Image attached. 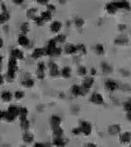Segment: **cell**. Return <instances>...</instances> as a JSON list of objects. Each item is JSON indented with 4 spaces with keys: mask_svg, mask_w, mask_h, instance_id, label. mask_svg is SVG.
I'll return each mask as SVG.
<instances>
[{
    "mask_svg": "<svg viewBox=\"0 0 131 147\" xmlns=\"http://www.w3.org/2000/svg\"><path fill=\"white\" fill-rule=\"evenodd\" d=\"M18 69L17 64V59L11 57L8 61V77L9 80L13 79L15 77V73Z\"/></svg>",
    "mask_w": 131,
    "mask_h": 147,
    "instance_id": "obj_1",
    "label": "cell"
},
{
    "mask_svg": "<svg viewBox=\"0 0 131 147\" xmlns=\"http://www.w3.org/2000/svg\"><path fill=\"white\" fill-rule=\"evenodd\" d=\"M93 82H94V80H93L92 77H87L86 79H84L82 85H81V88H82V93H83V95H85L86 93H88L89 89H90L91 86L93 85Z\"/></svg>",
    "mask_w": 131,
    "mask_h": 147,
    "instance_id": "obj_2",
    "label": "cell"
},
{
    "mask_svg": "<svg viewBox=\"0 0 131 147\" xmlns=\"http://www.w3.org/2000/svg\"><path fill=\"white\" fill-rule=\"evenodd\" d=\"M55 49H57V41H55L54 39L50 40V41L48 42V45H47V48H46V50H45V53L48 55L54 56Z\"/></svg>",
    "mask_w": 131,
    "mask_h": 147,
    "instance_id": "obj_3",
    "label": "cell"
},
{
    "mask_svg": "<svg viewBox=\"0 0 131 147\" xmlns=\"http://www.w3.org/2000/svg\"><path fill=\"white\" fill-rule=\"evenodd\" d=\"M81 132L84 135H90L91 132V125L88 121H81Z\"/></svg>",
    "mask_w": 131,
    "mask_h": 147,
    "instance_id": "obj_4",
    "label": "cell"
},
{
    "mask_svg": "<svg viewBox=\"0 0 131 147\" xmlns=\"http://www.w3.org/2000/svg\"><path fill=\"white\" fill-rule=\"evenodd\" d=\"M114 4L115 5V7L117 9H127V10H129L130 9V4L126 1V0H119V1H115L114 2Z\"/></svg>",
    "mask_w": 131,
    "mask_h": 147,
    "instance_id": "obj_5",
    "label": "cell"
},
{
    "mask_svg": "<svg viewBox=\"0 0 131 147\" xmlns=\"http://www.w3.org/2000/svg\"><path fill=\"white\" fill-rule=\"evenodd\" d=\"M90 100L91 101L92 103L94 104H102L104 103V98H102V96L99 93H93L91 96Z\"/></svg>",
    "mask_w": 131,
    "mask_h": 147,
    "instance_id": "obj_6",
    "label": "cell"
},
{
    "mask_svg": "<svg viewBox=\"0 0 131 147\" xmlns=\"http://www.w3.org/2000/svg\"><path fill=\"white\" fill-rule=\"evenodd\" d=\"M105 87L109 91H115L118 88V84L115 80H106L105 81Z\"/></svg>",
    "mask_w": 131,
    "mask_h": 147,
    "instance_id": "obj_7",
    "label": "cell"
},
{
    "mask_svg": "<svg viewBox=\"0 0 131 147\" xmlns=\"http://www.w3.org/2000/svg\"><path fill=\"white\" fill-rule=\"evenodd\" d=\"M49 70H50V75L52 76H57L59 75L58 66L54 62H49Z\"/></svg>",
    "mask_w": 131,
    "mask_h": 147,
    "instance_id": "obj_8",
    "label": "cell"
},
{
    "mask_svg": "<svg viewBox=\"0 0 131 147\" xmlns=\"http://www.w3.org/2000/svg\"><path fill=\"white\" fill-rule=\"evenodd\" d=\"M44 69H45V66H44V63H39L38 64V68H37V77L39 78V79H44Z\"/></svg>",
    "mask_w": 131,
    "mask_h": 147,
    "instance_id": "obj_9",
    "label": "cell"
},
{
    "mask_svg": "<svg viewBox=\"0 0 131 147\" xmlns=\"http://www.w3.org/2000/svg\"><path fill=\"white\" fill-rule=\"evenodd\" d=\"M121 131V127L117 124H114V125H111L108 128V132L109 134L111 135H116V134H119Z\"/></svg>",
    "mask_w": 131,
    "mask_h": 147,
    "instance_id": "obj_10",
    "label": "cell"
},
{
    "mask_svg": "<svg viewBox=\"0 0 131 147\" xmlns=\"http://www.w3.org/2000/svg\"><path fill=\"white\" fill-rule=\"evenodd\" d=\"M119 139H120V142H123V144H128V142H129L131 141V132L126 131V132L122 133V134L120 135Z\"/></svg>",
    "mask_w": 131,
    "mask_h": 147,
    "instance_id": "obj_11",
    "label": "cell"
},
{
    "mask_svg": "<svg viewBox=\"0 0 131 147\" xmlns=\"http://www.w3.org/2000/svg\"><path fill=\"white\" fill-rule=\"evenodd\" d=\"M11 57L15 58V59H23L24 58V54L21 52L20 50L18 49H14L11 51Z\"/></svg>",
    "mask_w": 131,
    "mask_h": 147,
    "instance_id": "obj_12",
    "label": "cell"
},
{
    "mask_svg": "<svg viewBox=\"0 0 131 147\" xmlns=\"http://www.w3.org/2000/svg\"><path fill=\"white\" fill-rule=\"evenodd\" d=\"M102 70L104 75H109V74L113 72V68H112V66L107 63H102Z\"/></svg>",
    "mask_w": 131,
    "mask_h": 147,
    "instance_id": "obj_13",
    "label": "cell"
},
{
    "mask_svg": "<svg viewBox=\"0 0 131 147\" xmlns=\"http://www.w3.org/2000/svg\"><path fill=\"white\" fill-rule=\"evenodd\" d=\"M61 28H62V24H61V22H59V21H54L50 26V29L53 32H58L61 30Z\"/></svg>",
    "mask_w": 131,
    "mask_h": 147,
    "instance_id": "obj_14",
    "label": "cell"
},
{
    "mask_svg": "<svg viewBox=\"0 0 131 147\" xmlns=\"http://www.w3.org/2000/svg\"><path fill=\"white\" fill-rule=\"evenodd\" d=\"M71 91H72V94H73L74 96H83L81 86L74 85V86H72Z\"/></svg>",
    "mask_w": 131,
    "mask_h": 147,
    "instance_id": "obj_15",
    "label": "cell"
},
{
    "mask_svg": "<svg viewBox=\"0 0 131 147\" xmlns=\"http://www.w3.org/2000/svg\"><path fill=\"white\" fill-rule=\"evenodd\" d=\"M106 10H107V12L108 13H110V14H115V13H116V11L118 10L117 8H116V7H115V5L114 4V2H111V3H108L106 5Z\"/></svg>",
    "mask_w": 131,
    "mask_h": 147,
    "instance_id": "obj_16",
    "label": "cell"
},
{
    "mask_svg": "<svg viewBox=\"0 0 131 147\" xmlns=\"http://www.w3.org/2000/svg\"><path fill=\"white\" fill-rule=\"evenodd\" d=\"M44 52H45V50L42 49V48H37L33 51V53L31 54V57L33 59H37V58L41 57L42 55L44 53Z\"/></svg>",
    "mask_w": 131,
    "mask_h": 147,
    "instance_id": "obj_17",
    "label": "cell"
},
{
    "mask_svg": "<svg viewBox=\"0 0 131 147\" xmlns=\"http://www.w3.org/2000/svg\"><path fill=\"white\" fill-rule=\"evenodd\" d=\"M60 123H61V119L58 116H57V115L52 116V118H51V125H52V128L59 126Z\"/></svg>",
    "mask_w": 131,
    "mask_h": 147,
    "instance_id": "obj_18",
    "label": "cell"
},
{
    "mask_svg": "<svg viewBox=\"0 0 131 147\" xmlns=\"http://www.w3.org/2000/svg\"><path fill=\"white\" fill-rule=\"evenodd\" d=\"M65 52L68 54H73L75 53H77L76 46H74L73 44H67L65 47Z\"/></svg>",
    "mask_w": 131,
    "mask_h": 147,
    "instance_id": "obj_19",
    "label": "cell"
},
{
    "mask_svg": "<svg viewBox=\"0 0 131 147\" xmlns=\"http://www.w3.org/2000/svg\"><path fill=\"white\" fill-rule=\"evenodd\" d=\"M18 42L21 46H27L29 44V39H28L24 34H22V35H20V37H18Z\"/></svg>",
    "mask_w": 131,
    "mask_h": 147,
    "instance_id": "obj_20",
    "label": "cell"
},
{
    "mask_svg": "<svg viewBox=\"0 0 131 147\" xmlns=\"http://www.w3.org/2000/svg\"><path fill=\"white\" fill-rule=\"evenodd\" d=\"M128 39L127 38L126 36H119L117 37V38L115 39V44H118V45H123V44H126V43H128Z\"/></svg>",
    "mask_w": 131,
    "mask_h": 147,
    "instance_id": "obj_21",
    "label": "cell"
},
{
    "mask_svg": "<svg viewBox=\"0 0 131 147\" xmlns=\"http://www.w3.org/2000/svg\"><path fill=\"white\" fill-rule=\"evenodd\" d=\"M7 111L10 114L11 116H13L14 118H16V117H18V108H17L16 106H10Z\"/></svg>",
    "mask_w": 131,
    "mask_h": 147,
    "instance_id": "obj_22",
    "label": "cell"
},
{
    "mask_svg": "<svg viewBox=\"0 0 131 147\" xmlns=\"http://www.w3.org/2000/svg\"><path fill=\"white\" fill-rule=\"evenodd\" d=\"M27 115H28V110H27L26 108H20V109H18V116L20 117V121H21V119H27Z\"/></svg>",
    "mask_w": 131,
    "mask_h": 147,
    "instance_id": "obj_23",
    "label": "cell"
},
{
    "mask_svg": "<svg viewBox=\"0 0 131 147\" xmlns=\"http://www.w3.org/2000/svg\"><path fill=\"white\" fill-rule=\"evenodd\" d=\"M1 98H2V99L4 101L8 102V101H10L11 98H12V94L9 91H4V92H2V94H1Z\"/></svg>",
    "mask_w": 131,
    "mask_h": 147,
    "instance_id": "obj_24",
    "label": "cell"
},
{
    "mask_svg": "<svg viewBox=\"0 0 131 147\" xmlns=\"http://www.w3.org/2000/svg\"><path fill=\"white\" fill-rule=\"evenodd\" d=\"M22 85L26 86V87H31L32 86L34 85V81L31 79L30 77H27L25 79H23L22 81Z\"/></svg>",
    "mask_w": 131,
    "mask_h": 147,
    "instance_id": "obj_25",
    "label": "cell"
},
{
    "mask_svg": "<svg viewBox=\"0 0 131 147\" xmlns=\"http://www.w3.org/2000/svg\"><path fill=\"white\" fill-rule=\"evenodd\" d=\"M61 74H62V76L63 77H65V78H69L70 76H71V69H70L69 67H68V66H66V67H64L62 69Z\"/></svg>",
    "mask_w": 131,
    "mask_h": 147,
    "instance_id": "obj_26",
    "label": "cell"
},
{
    "mask_svg": "<svg viewBox=\"0 0 131 147\" xmlns=\"http://www.w3.org/2000/svg\"><path fill=\"white\" fill-rule=\"evenodd\" d=\"M43 20H44V21H48V20H50L51 18H52V13H51L50 11H44V12H43L41 14V16H40Z\"/></svg>",
    "mask_w": 131,
    "mask_h": 147,
    "instance_id": "obj_27",
    "label": "cell"
},
{
    "mask_svg": "<svg viewBox=\"0 0 131 147\" xmlns=\"http://www.w3.org/2000/svg\"><path fill=\"white\" fill-rule=\"evenodd\" d=\"M9 18V14L6 11H3L1 14H0V24H2V23L6 22L8 20Z\"/></svg>",
    "mask_w": 131,
    "mask_h": 147,
    "instance_id": "obj_28",
    "label": "cell"
},
{
    "mask_svg": "<svg viewBox=\"0 0 131 147\" xmlns=\"http://www.w3.org/2000/svg\"><path fill=\"white\" fill-rule=\"evenodd\" d=\"M53 130H54V135L55 137H62V135H63V130L61 129V127H60V126L54 127Z\"/></svg>",
    "mask_w": 131,
    "mask_h": 147,
    "instance_id": "obj_29",
    "label": "cell"
},
{
    "mask_svg": "<svg viewBox=\"0 0 131 147\" xmlns=\"http://www.w3.org/2000/svg\"><path fill=\"white\" fill-rule=\"evenodd\" d=\"M33 140V135L31 134L30 132H26L24 133V135H23V141L25 142H28V144H30V142H32Z\"/></svg>",
    "mask_w": 131,
    "mask_h": 147,
    "instance_id": "obj_30",
    "label": "cell"
},
{
    "mask_svg": "<svg viewBox=\"0 0 131 147\" xmlns=\"http://www.w3.org/2000/svg\"><path fill=\"white\" fill-rule=\"evenodd\" d=\"M20 127L22 128V130L27 131L28 129H29V127H30V122H29V121H28L27 119H21V121H20Z\"/></svg>",
    "mask_w": 131,
    "mask_h": 147,
    "instance_id": "obj_31",
    "label": "cell"
},
{
    "mask_svg": "<svg viewBox=\"0 0 131 147\" xmlns=\"http://www.w3.org/2000/svg\"><path fill=\"white\" fill-rule=\"evenodd\" d=\"M54 145H57V146H64L65 145V142L61 137H55V140L53 142Z\"/></svg>",
    "mask_w": 131,
    "mask_h": 147,
    "instance_id": "obj_32",
    "label": "cell"
},
{
    "mask_svg": "<svg viewBox=\"0 0 131 147\" xmlns=\"http://www.w3.org/2000/svg\"><path fill=\"white\" fill-rule=\"evenodd\" d=\"M76 49H77V52L81 53V54L86 53V48L83 44H78V46H76Z\"/></svg>",
    "mask_w": 131,
    "mask_h": 147,
    "instance_id": "obj_33",
    "label": "cell"
},
{
    "mask_svg": "<svg viewBox=\"0 0 131 147\" xmlns=\"http://www.w3.org/2000/svg\"><path fill=\"white\" fill-rule=\"evenodd\" d=\"M95 51H96V53L98 54H102L104 52V46H102V44H97L95 46Z\"/></svg>",
    "mask_w": 131,
    "mask_h": 147,
    "instance_id": "obj_34",
    "label": "cell"
},
{
    "mask_svg": "<svg viewBox=\"0 0 131 147\" xmlns=\"http://www.w3.org/2000/svg\"><path fill=\"white\" fill-rule=\"evenodd\" d=\"M35 14H36V9L32 8V9H30V10L27 12V16L29 18H35Z\"/></svg>",
    "mask_w": 131,
    "mask_h": 147,
    "instance_id": "obj_35",
    "label": "cell"
},
{
    "mask_svg": "<svg viewBox=\"0 0 131 147\" xmlns=\"http://www.w3.org/2000/svg\"><path fill=\"white\" fill-rule=\"evenodd\" d=\"M57 42H64L66 40V36L65 35H58L57 37H55L54 39Z\"/></svg>",
    "mask_w": 131,
    "mask_h": 147,
    "instance_id": "obj_36",
    "label": "cell"
},
{
    "mask_svg": "<svg viewBox=\"0 0 131 147\" xmlns=\"http://www.w3.org/2000/svg\"><path fill=\"white\" fill-rule=\"evenodd\" d=\"M75 24H76L77 27L81 28V27L84 24V20H82V18H76V20H75Z\"/></svg>",
    "mask_w": 131,
    "mask_h": 147,
    "instance_id": "obj_37",
    "label": "cell"
},
{
    "mask_svg": "<svg viewBox=\"0 0 131 147\" xmlns=\"http://www.w3.org/2000/svg\"><path fill=\"white\" fill-rule=\"evenodd\" d=\"M34 20H35V22H36V24L37 25H39V26H42L44 24V20L41 17H35L34 18Z\"/></svg>",
    "mask_w": 131,
    "mask_h": 147,
    "instance_id": "obj_38",
    "label": "cell"
},
{
    "mask_svg": "<svg viewBox=\"0 0 131 147\" xmlns=\"http://www.w3.org/2000/svg\"><path fill=\"white\" fill-rule=\"evenodd\" d=\"M14 96H15V98L17 99H20V98H23V96H24V93H23L22 91H17V92H15Z\"/></svg>",
    "mask_w": 131,
    "mask_h": 147,
    "instance_id": "obj_39",
    "label": "cell"
},
{
    "mask_svg": "<svg viewBox=\"0 0 131 147\" xmlns=\"http://www.w3.org/2000/svg\"><path fill=\"white\" fill-rule=\"evenodd\" d=\"M20 29H21L23 33H26V32L29 30V25H28V23H23L20 27Z\"/></svg>",
    "mask_w": 131,
    "mask_h": 147,
    "instance_id": "obj_40",
    "label": "cell"
},
{
    "mask_svg": "<svg viewBox=\"0 0 131 147\" xmlns=\"http://www.w3.org/2000/svg\"><path fill=\"white\" fill-rule=\"evenodd\" d=\"M78 74L81 76H85L87 74V69L84 67V66H79L78 68Z\"/></svg>",
    "mask_w": 131,
    "mask_h": 147,
    "instance_id": "obj_41",
    "label": "cell"
},
{
    "mask_svg": "<svg viewBox=\"0 0 131 147\" xmlns=\"http://www.w3.org/2000/svg\"><path fill=\"white\" fill-rule=\"evenodd\" d=\"M72 132H73V134H75V135L81 134V127H78V128L73 129Z\"/></svg>",
    "mask_w": 131,
    "mask_h": 147,
    "instance_id": "obj_42",
    "label": "cell"
},
{
    "mask_svg": "<svg viewBox=\"0 0 131 147\" xmlns=\"http://www.w3.org/2000/svg\"><path fill=\"white\" fill-rule=\"evenodd\" d=\"M47 9H48V11H54L55 9V6H53V5H48L47 6Z\"/></svg>",
    "mask_w": 131,
    "mask_h": 147,
    "instance_id": "obj_43",
    "label": "cell"
},
{
    "mask_svg": "<svg viewBox=\"0 0 131 147\" xmlns=\"http://www.w3.org/2000/svg\"><path fill=\"white\" fill-rule=\"evenodd\" d=\"M36 1L41 5H46L48 3V0H36Z\"/></svg>",
    "mask_w": 131,
    "mask_h": 147,
    "instance_id": "obj_44",
    "label": "cell"
},
{
    "mask_svg": "<svg viewBox=\"0 0 131 147\" xmlns=\"http://www.w3.org/2000/svg\"><path fill=\"white\" fill-rule=\"evenodd\" d=\"M23 1H24V0H13V2L15 3V4H17V5H20V4H22Z\"/></svg>",
    "mask_w": 131,
    "mask_h": 147,
    "instance_id": "obj_45",
    "label": "cell"
},
{
    "mask_svg": "<svg viewBox=\"0 0 131 147\" xmlns=\"http://www.w3.org/2000/svg\"><path fill=\"white\" fill-rule=\"evenodd\" d=\"M118 28H119V30H126V28H127V27H126V25L121 24V25L118 26Z\"/></svg>",
    "mask_w": 131,
    "mask_h": 147,
    "instance_id": "obj_46",
    "label": "cell"
},
{
    "mask_svg": "<svg viewBox=\"0 0 131 147\" xmlns=\"http://www.w3.org/2000/svg\"><path fill=\"white\" fill-rule=\"evenodd\" d=\"M127 119H128L129 121H131V111H128L127 113Z\"/></svg>",
    "mask_w": 131,
    "mask_h": 147,
    "instance_id": "obj_47",
    "label": "cell"
},
{
    "mask_svg": "<svg viewBox=\"0 0 131 147\" xmlns=\"http://www.w3.org/2000/svg\"><path fill=\"white\" fill-rule=\"evenodd\" d=\"M95 74H96V70H95V69L91 68V76H94Z\"/></svg>",
    "mask_w": 131,
    "mask_h": 147,
    "instance_id": "obj_48",
    "label": "cell"
},
{
    "mask_svg": "<svg viewBox=\"0 0 131 147\" xmlns=\"http://www.w3.org/2000/svg\"><path fill=\"white\" fill-rule=\"evenodd\" d=\"M4 83V79H3V76L0 75V85H2Z\"/></svg>",
    "mask_w": 131,
    "mask_h": 147,
    "instance_id": "obj_49",
    "label": "cell"
},
{
    "mask_svg": "<svg viewBox=\"0 0 131 147\" xmlns=\"http://www.w3.org/2000/svg\"><path fill=\"white\" fill-rule=\"evenodd\" d=\"M2 46H3V40L0 38V48H1Z\"/></svg>",
    "mask_w": 131,
    "mask_h": 147,
    "instance_id": "obj_50",
    "label": "cell"
},
{
    "mask_svg": "<svg viewBox=\"0 0 131 147\" xmlns=\"http://www.w3.org/2000/svg\"><path fill=\"white\" fill-rule=\"evenodd\" d=\"M3 119V111L2 110H0V119Z\"/></svg>",
    "mask_w": 131,
    "mask_h": 147,
    "instance_id": "obj_51",
    "label": "cell"
},
{
    "mask_svg": "<svg viewBox=\"0 0 131 147\" xmlns=\"http://www.w3.org/2000/svg\"><path fill=\"white\" fill-rule=\"evenodd\" d=\"M128 103H129V104L131 105V98H129V99L128 100Z\"/></svg>",
    "mask_w": 131,
    "mask_h": 147,
    "instance_id": "obj_52",
    "label": "cell"
},
{
    "mask_svg": "<svg viewBox=\"0 0 131 147\" xmlns=\"http://www.w3.org/2000/svg\"><path fill=\"white\" fill-rule=\"evenodd\" d=\"M2 63V56L0 55V63Z\"/></svg>",
    "mask_w": 131,
    "mask_h": 147,
    "instance_id": "obj_53",
    "label": "cell"
},
{
    "mask_svg": "<svg viewBox=\"0 0 131 147\" xmlns=\"http://www.w3.org/2000/svg\"><path fill=\"white\" fill-rule=\"evenodd\" d=\"M0 1H1V0H0Z\"/></svg>",
    "mask_w": 131,
    "mask_h": 147,
    "instance_id": "obj_54",
    "label": "cell"
}]
</instances>
